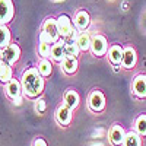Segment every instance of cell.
<instances>
[{"label":"cell","mask_w":146,"mask_h":146,"mask_svg":"<svg viewBox=\"0 0 146 146\" xmlns=\"http://www.w3.org/2000/svg\"><path fill=\"white\" fill-rule=\"evenodd\" d=\"M22 92L28 98H36L44 91V79L36 69H29L22 75Z\"/></svg>","instance_id":"1"},{"label":"cell","mask_w":146,"mask_h":146,"mask_svg":"<svg viewBox=\"0 0 146 146\" xmlns=\"http://www.w3.org/2000/svg\"><path fill=\"white\" fill-rule=\"evenodd\" d=\"M57 29H58V35L62 38H66L69 41H76L78 38V31L73 28V23L70 21V18L67 15H60L57 19Z\"/></svg>","instance_id":"2"},{"label":"cell","mask_w":146,"mask_h":146,"mask_svg":"<svg viewBox=\"0 0 146 146\" xmlns=\"http://www.w3.org/2000/svg\"><path fill=\"white\" fill-rule=\"evenodd\" d=\"M19 56H21V50L16 44H9L7 47L2 48L0 51V57L5 63H7L9 66L10 64H15L18 60H19Z\"/></svg>","instance_id":"3"},{"label":"cell","mask_w":146,"mask_h":146,"mask_svg":"<svg viewBox=\"0 0 146 146\" xmlns=\"http://www.w3.org/2000/svg\"><path fill=\"white\" fill-rule=\"evenodd\" d=\"M89 50L96 57L104 56L107 53V50H108V41H107V38L104 35H100V34L95 35L94 38L91 40V48H89Z\"/></svg>","instance_id":"4"},{"label":"cell","mask_w":146,"mask_h":146,"mask_svg":"<svg viewBox=\"0 0 146 146\" xmlns=\"http://www.w3.org/2000/svg\"><path fill=\"white\" fill-rule=\"evenodd\" d=\"M88 105L91 108V111L94 113H101L102 110L105 108V98H104V94L101 91H92L89 94V98H88Z\"/></svg>","instance_id":"5"},{"label":"cell","mask_w":146,"mask_h":146,"mask_svg":"<svg viewBox=\"0 0 146 146\" xmlns=\"http://www.w3.org/2000/svg\"><path fill=\"white\" fill-rule=\"evenodd\" d=\"M15 13L12 0H0V25H6L12 21Z\"/></svg>","instance_id":"6"},{"label":"cell","mask_w":146,"mask_h":146,"mask_svg":"<svg viewBox=\"0 0 146 146\" xmlns=\"http://www.w3.org/2000/svg\"><path fill=\"white\" fill-rule=\"evenodd\" d=\"M42 31L50 36L53 44L58 42V38H60V35H58V29H57V22L54 18H47L44 21V25H42Z\"/></svg>","instance_id":"7"},{"label":"cell","mask_w":146,"mask_h":146,"mask_svg":"<svg viewBox=\"0 0 146 146\" xmlns=\"http://www.w3.org/2000/svg\"><path fill=\"white\" fill-rule=\"evenodd\" d=\"M124 136H126L124 129L121 127L120 124H114L111 129H110V142H111L114 146L123 145V142H124Z\"/></svg>","instance_id":"8"},{"label":"cell","mask_w":146,"mask_h":146,"mask_svg":"<svg viewBox=\"0 0 146 146\" xmlns=\"http://www.w3.org/2000/svg\"><path fill=\"white\" fill-rule=\"evenodd\" d=\"M136 62H137V56H136L135 48L126 47L124 48V53H123V60H121L123 67L124 69H133V67L136 66Z\"/></svg>","instance_id":"9"},{"label":"cell","mask_w":146,"mask_h":146,"mask_svg":"<svg viewBox=\"0 0 146 146\" xmlns=\"http://www.w3.org/2000/svg\"><path fill=\"white\" fill-rule=\"evenodd\" d=\"M133 94L137 98H146V76L137 75L133 80Z\"/></svg>","instance_id":"10"},{"label":"cell","mask_w":146,"mask_h":146,"mask_svg":"<svg viewBox=\"0 0 146 146\" xmlns=\"http://www.w3.org/2000/svg\"><path fill=\"white\" fill-rule=\"evenodd\" d=\"M6 94L12 101H15L18 98H22V85H21V82L16 80V79H12L6 86Z\"/></svg>","instance_id":"11"},{"label":"cell","mask_w":146,"mask_h":146,"mask_svg":"<svg viewBox=\"0 0 146 146\" xmlns=\"http://www.w3.org/2000/svg\"><path fill=\"white\" fill-rule=\"evenodd\" d=\"M56 120L60 126H69L72 121V110H69L66 105H60L56 111Z\"/></svg>","instance_id":"12"},{"label":"cell","mask_w":146,"mask_h":146,"mask_svg":"<svg viewBox=\"0 0 146 146\" xmlns=\"http://www.w3.org/2000/svg\"><path fill=\"white\" fill-rule=\"evenodd\" d=\"M123 53H124V48L118 45V44H114L110 47L108 50V58L110 62H111L114 66H118L121 63V60H123Z\"/></svg>","instance_id":"13"},{"label":"cell","mask_w":146,"mask_h":146,"mask_svg":"<svg viewBox=\"0 0 146 146\" xmlns=\"http://www.w3.org/2000/svg\"><path fill=\"white\" fill-rule=\"evenodd\" d=\"M75 25L78 29L80 31H86V28L89 27V23H91V18H89V13L86 10H79L78 13L75 15Z\"/></svg>","instance_id":"14"},{"label":"cell","mask_w":146,"mask_h":146,"mask_svg":"<svg viewBox=\"0 0 146 146\" xmlns=\"http://www.w3.org/2000/svg\"><path fill=\"white\" fill-rule=\"evenodd\" d=\"M63 100H64V105L69 110H75L79 105V94L75 89H67Z\"/></svg>","instance_id":"15"},{"label":"cell","mask_w":146,"mask_h":146,"mask_svg":"<svg viewBox=\"0 0 146 146\" xmlns=\"http://www.w3.org/2000/svg\"><path fill=\"white\" fill-rule=\"evenodd\" d=\"M64 41H62V42H56V44H53V47H51V53H50V56H51V58L54 60V62H58V63H62L63 62V58H64Z\"/></svg>","instance_id":"16"},{"label":"cell","mask_w":146,"mask_h":146,"mask_svg":"<svg viewBox=\"0 0 146 146\" xmlns=\"http://www.w3.org/2000/svg\"><path fill=\"white\" fill-rule=\"evenodd\" d=\"M76 44H78L80 51H88L89 48H91V35L86 31L79 34L78 38H76Z\"/></svg>","instance_id":"17"},{"label":"cell","mask_w":146,"mask_h":146,"mask_svg":"<svg viewBox=\"0 0 146 146\" xmlns=\"http://www.w3.org/2000/svg\"><path fill=\"white\" fill-rule=\"evenodd\" d=\"M62 69L67 75H73L78 70V60L76 58H70V57H64L62 62Z\"/></svg>","instance_id":"18"},{"label":"cell","mask_w":146,"mask_h":146,"mask_svg":"<svg viewBox=\"0 0 146 146\" xmlns=\"http://www.w3.org/2000/svg\"><path fill=\"white\" fill-rule=\"evenodd\" d=\"M12 80V67L0 60V82L2 83H9Z\"/></svg>","instance_id":"19"},{"label":"cell","mask_w":146,"mask_h":146,"mask_svg":"<svg viewBox=\"0 0 146 146\" xmlns=\"http://www.w3.org/2000/svg\"><path fill=\"white\" fill-rule=\"evenodd\" d=\"M123 146H142L140 136L137 135L136 131H129V133H126Z\"/></svg>","instance_id":"20"},{"label":"cell","mask_w":146,"mask_h":146,"mask_svg":"<svg viewBox=\"0 0 146 146\" xmlns=\"http://www.w3.org/2000/svg\"><path fill=\"white\" fill-rule=\"evenodd\" d=\"M80 50L76 44V41H69L64 44V57H70V58H76L79 56Z\"/></svg>","instance_id":"21"},{"label":"cell","mask_w":146,"mask_h":146,"mask_svg":"<svg viewBox=\"0 0 146 146\" xmlns=\"http://www.w3.org/2000/svg\"><path fill=\"white\" fill-rule=\"evenodd\" d=\"M38 73L42 76V78H47V76H50L51 75V72H53V66H51V63L48 62L47 58H42L41 62L38 63Z\"/></svg>","instance_id":"22"},{"label":"cell","mask_w":146,"mask_h":146,"mask_svg":"<svg viewBox=\"0 0 146 146\" xmlns=\"http://www.w3.org/2000/svg\"><path fill=\"white\" fill-rule=\"evenodd\" d=\"M10 44V31L6 25H0V48H5Z\"/></svg>","instance_id":"23"},{"label":"cell","mask_w":146,"mask_h":146,"mask_svg":"<svg viewBox=\"0 0 146 146\" xmlns=\"http://www.w3.org/2000/svg\"><path fill=\"white\" fill-rule=\"evenodd\" d=\"M136 133L139 136H146V114H142L136 120Z\"/></svg>","instance_id":"24"},{"label":"cell","mask_w":146,"mask_h":146,"mask_svg":"<svg viewBox=\"0 0 146 146\" xmlns=\"http://www.w3.org/2000/svg\"><path fill=\"white\" fill-rule=\"evenodd\" d=\"M51 47H53V44H50V42H41V41H40L38 51H40V54L45 58V57L50 56V53H51Z\"/></svg>","instance_id":"25"},{"label":"cell","mask_w":146,"mask_h":146,"mask_svg":"<svg viewBox=\"0 0 146 146\" xmlns=\"http://www.w3.org/2000/svg\"><path fill=\"white\" fill-rule=\"evenodd\" d=\"M45 108H47V105H45V101L44 100H38V101L35 102V110L38 113H44Z\"/></svg>","instance_id":"26"},{"label":"cell","mask_w":146,"mask_h":146,"mask_svg":"<svg viewBox=\"0 0 146 146\" xmlns=\"http://www.w3.org/2000/svg\"><path fill=\"white\" fill-rule=\"evenodd\" d=\"M34 146H47V143H45V140L44 139H41V137H38L35 142H34Z\"/></svg>","instance_id":"27"},{"label":"cell","mask_w":146,"mask_h":146,"mask_svg":"<svg viewBox=\"0 0 146 146\" xmlns=\"http://www.w3.org/2000/svg\"><path fill=\"white\" fill-rule=\"evenodd\" d=\"M53 2H63V0H53Z\"/></svg>","instance_id":"28"}]
</instances>
